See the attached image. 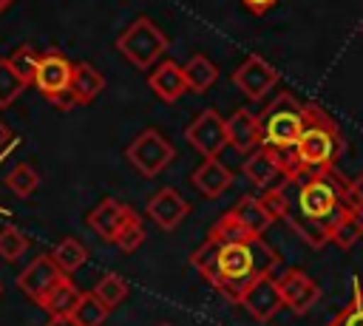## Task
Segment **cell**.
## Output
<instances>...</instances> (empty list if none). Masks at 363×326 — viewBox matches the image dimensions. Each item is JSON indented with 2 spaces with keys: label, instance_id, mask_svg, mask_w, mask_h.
Returning a JSON list of instances; mask_svg holds the SVG:
<instances>
[{
  "label": "cell",
  "instance_id": "obj_30",
  "mask_svg": "<svg viewBox=\"0 0 363 326\" xmlns=\"http://www.w3.org/2000/svg\"><path fill=\"white\" fill-rule=\"evenodd\" d=\"M40 54L31 48V45H20V48H14L11 51V57H9V62H11V68L20 74V79L28 85V82H34V77H37V68H40Z\"/></svg>",
  "mask_w": 363,
  "mask_h": 326
},
{
  "label": "cell",
  "instance_id": "obj_27",
  "mask_svg": "<svg viewBox=\"0 0 363 326\" xmlns=\"http://www.w3.org/2000/svg\"><path fill=\"white\" fill-rule=\"evenodd\" d=\"M142 241H145V224H142V218H139L136 213H130V215L125 218V224L116 230L113 244H116L122 252H136V249L142 247Z\"/></svg>",
  "mask_w": 363,
  "mask_h": 326
},
{
  "label": "cell",
  "instance_id": "obj_41",
  "mask_svg": "<svg viewBox=\"0 0 363 326\" xmlns=\"http://www.w3.org/2000/svg\"><path fill=\"white\" fill-rule=\"evenodd\" d=\"M360 34H363V23H360Z\"/></svg>",
  "mask_w": 363,
  "mask_h": 326
},
{
  "label": "cell",
  "instance_id": "obj_16",
  "mask_svg": "<svg viewBox=\"0 0 363 326\" xmlns=\"http://www.w3.org/2000/svg\"><path fill=\"white\" fill-rule=\"evenodd\" d=\"M130 213H133V210H130L125 201H119V198H105V201H99V204L91 210L88 224H91V230H94L99 238L113 241L116 230L125 224V218H128Z\"/></svg>",
  "mask_w": 363,
  "mask_h": 326
},
{
  "label": "cell",
  "instance_id": "obj_7",
  "mask_svg": "<svg viewBox=\"0 0 363 326\" xmlns=\"http://www.w3.org/2000/svg\"><path fill=\"white\" fill-rule=\"evenodd\" d=\"M292 173V153L272 150L267 145L255 147L247 162H244V176L258 187V190H272L278 187L286 176Z\"/></svg>",
  "mask_w": 363,
  "mask_h": 326
},
{
  "label": "cell",
  "instance_id": "obj_35",
  "mask_svg": "<svg viewBox=\"0 0 363 326\" xmlns=\"http://www.w3.org/2000/svg\"><path fill=\"white\" fill-rule=\"evenodd\" d=\"M54 108H60L62 113H68V111H74L77 105H79V99H77V94L71 91V88H65V91H57V94H51V96H45Z\"/></svg>",
  "mask_w": 363,
  "mask_h": 326
},
{
  "label": "cell",
  "instance_id": "obj_19",
  "mask_svg": "<svg viewBox=\"0 0 363 326\" xmlns=\"http://www.w3.org/2000/svg\"><path fill=\"white\" fill-rule=\"evenodd\" d=\"M233 213H235V218H238L252 235H264L267 227L275 221V213L267 207L264 196H244V198L233 207Z\"/></svg>",
  "mask_w": 363,
  "mask_h": 326
},
{
  "label": "cell",
  "instance_id": "obj_42",
  "mask_svg": "<svg viewBox=\"0 0 363 326\" xmlns=\"http://www.w3.org/2000/svg\"><path fill=\"white\" fill-rule=\"evenodd\" d=\"M162 326H170V323H162Z\"/></svg>",
  "mask_w": 363,
  "mask_h": 326
},
{
  "label": "cell",
  "instance_id": "obj_2",
  "mask_svg": "<svg viewBox=\"0 0 363 326\" xmlns=\"http://www.w3.org/2000/svg\"><path fill=\"white\" fill-rule=\"evenodd\" d=\"M278 266V252L261 241V235L235 241V244H221L216 264L204 272V278L233 303H241L244 292L250 283L261 275H272Z\"/></svg>",
  "mask_w": 363,
  "mask_h": 326
},
{
  "label": "cell",
  "instance_id": "obj_21",
  "mask_svg": "<svg viewBox=\"0 0 363 326\" xmlns=\"http://www.w3.org/2000/svg\"><path fill=\"white\" fill-rule=\"evenodd\" d=\"M182 68H184L187 91H193V94H204V91H210L213 82L218 79V68H216L213 60H207L204 54H193Z\"/></svg>",
  "mask_w": 363,
  "mask_h": 326
},
{
  "label": "cell",
  "instance_id": "obj_1",
  "mask_svg": "<svg viewBox=\"0 0 363 326\" xmlns=\"http://www.w3.org/2000/svg\"><path fill=\"white\" fill-rule=\"evenodd\" d=\"M349 179L337 167L323 170H295L278 187L264 190L267 207L275 218H284L312 249L329 244V230L343 213V190Z\"/></svg>",
  "mask_w": 363,
  "mask_h": 326
},
{
  "label": "cell",
  "instance_id": "obj_31",
  "mask_svg": "<svg viewBox=\"0 0 363 326\" xmlns=\"http://www.w3.org/2000/svg\"><path fill=\"white\" fill-rule=\"evenodd\" d=\"M23 88H26V82L11 68V62L9 60H0V108H9L23 94Z\"/></svg>",
  "mask_w": 363,
  "mask_h": 326
},
{
  "label": "cell",
  "instance_id": "obj_13",
  "mask_svg": "<svg viewBox=\"0 0 363 326\" xmlns=\"http://www.w3.org/2000/svg\"><path fill=\"white\" fill-rule=\"evenodd\" d=\"M71 77H74V62H68L60 51H48V54H43V60H40L34 85H37V91H40L43 96H51V94H57V91L71 88Z\"/></svg>",
  "mask_w": 363,
  "mask_h": 326
},
{
  "label": "cell",
  "instance_id": "obj_23",
  "mask_svg": "<svg viewBox=\"0 0 363 326\" xmlns=\"http://www.w3.org/2000/svg\"><path fill=\"white\" fill-rule=\"evenodd\" d=\"M360 238H363V215H354V213L343 210V213L335 218L332 230H329V241H332L337 249H352Z\"/></svg>",
  "mask_w": 363,
  "mask_h": 326
},
{
  "label": "cell",
  "instance_id": "obj_37",
  "mask_svg": "<svg viewBox=\"0 0 363 326\" xmlns=\"http://www.w3.org/2000/svg\"><path fill=\"white\" fill-rule=\"evenodd\" d=\"M45 326H79V323L74 320V315H57V317H51Z\"/></svg>",
  "mask_w": 363,
  "mask_h": 326
},
{
  "label": "cell",
  "instance_id": "obj_6",
  "mask_svg": "<svg viewBox=\"0 0 363 326\" xmlns=\"http://www.w3.org/2000/svg\"><path fill=\"white\" fill-rule=\"evenodd\" d=\"M128 162L147 179L159 176L170 162H173V145L153 128L142 130L130 145H128Z\"/></svg>",
  "mask_w": 363,
  "mask_h": 326
},
{
  "label": "cell",
  "instance_id": "obj_17",
  "mask_svg": "<svg viewBox=\"0 0 363 326\" xmlns=\"http://www.w3.org/2000/svg\"><path fill=\"white\" fill-rule=\"evenodd\" d=\"M227 139L235 150L252 153L255 147H261V119L250 111H235L227 119Z\"/></svg>",
  "mask_w": 363,
  "mask_h": 326
},
{
  "label": "cell",
  "instance_id": "obj_33",
  "mask_svg": "<svg viewBox=\"0 0 363 326\" xmlns=\"http://www.w3.org/2000/svg\"><path fill=\"white\" fill-rule=\"evenodd\" d=\"M343 210H349L354 215H363V176L349 179V184L343 190Z\"/></svg>",
  "mask_w": 363,
  "mask_h": 326
},
{
  "label": "cell",
  "instance_id": "obj_26",
  "mask_svg": "<svg viewBox=\"0 0 363 326\" xmlns=\"http://www.w3.org/2000/svg\"><path fill=\"white\" fill-rule=\"evenodd\" d=\"M94 295H96L108 309H113V306H119V303L128 298V281H125L122 275L108 272V275H102V278L96 281Z\"/></svg>",
  "mask_w": 363,
  "mask_h": 326
},
{
  "label": "cell",
  "instance_id": "obj_34",
  "mask_svg": "<svg viewBox=\"0 0 363 326\" xmlns=\"http://www.w3.org/2000/svg\"><path fill=\"white\" fill-rule=\"evenodd\" d=\"M326 326H363V303L352 295V300L332 317V323H326Z\"/></svg>",
  "mask_w": 363,
  "mask_h": 326
},
{
  "label": "cell",
  "instance_id": "obj_5",
  "mask_svg": "<svg viewBox=\"0 0 363 326\" xmlns=\"http://www.w3.org/2000/svg\"><path fill=\"white\" fill-rule=\"evenodd\" d=\"M116 48L125 60H130L136 68L153 65L167 51V37L153 26L150 17H136L116 40Z\"/></svg>",
  "mask_w": 363,
  "mask_h": 326
},
{
  "label": "cell",
  "instance_id": "obj_11",
  "mask_svg": "<svg viewBox=\"0 0 363 326\" xmlns=\"http://www.w3.org/2000/svg\"><path fill=\"white\" fill-rule=\"evenodd\" d=\"M65 272L60 269V264L51 258V255H40V258H34L20 275H17V286H20V292H26L31 300H43L45 298V292L62 278Z\"/></svg>",
  "mask_w": 363,
  "mask_h": 326
},
{
  "label": "cell",
  "instance_id": "obj_24",
  "mask_svg": "<svg viewBox=\"0 0 363 326\" xmlns=\"http://www.w3.org/2000/svg\"><path fill=\"white\" fill-rule=\"evenodd\" d=\"M210 238H216L218 244H235V241H247V238H255V235H252V232L235 218V213L230 210V213H224V215L213 224Z\"/></svg>",
  "mask_w": 363,
  "mask_h": 326
},
{
  "label": "cell",
  "instance_id": "obj_38",
  "mask_svg": "<svg viewBox=\"0 0 363 326\" xmlns=\"http://www.w3.org/2000/svg\"><path fill=\"white\" fill-rule=\"evenodd\" d=\"M9 136H11V133H9V128H6L3 122H0V147H3L6 142H9Z\"/></svg>",
  "mask_w": 363,
  "mask_h": 326
},
{
  "label": "cell",
  "instance_id": "obj_40",
  "mask_svg": "<svg viewBox=\"0 0 363 326\" xmlns=\"http://www.w3.org/2000/svg\"><path fill=\"white\" fill-rule=\"evenodd\" d=\"M9 6H11V0H0V11H6Z\"/></svg>",
  "mask_w": 363,
  "mask_h": 326
},
{
  "label": "cell",
  "instance_id": "obj_9",
  "mask_svg": "<svg viewBox=\"0 0 363 326\" xmlns=\"http://www.w3.org/2000/svg\"><path fill=\"white\" fill-rule=\"evenodd\" d=\"M241 306L250 312V317H255L258 323H267L272 320L286 303H284V292H281V283L278 278L272 275H261L250 283V289L244 292L241 298Z\"/></svg>",
  "mask_w": 363,
  "mask_h": 326
},
{
  "label": "cell",
  "instance_id": "obj_10",
  "mask_svg": "<svg viewBox=\"0 0 363 326\" xmlns=\"http://www.w3.org/2000/svg\"><path fill=\"white\" fill-rule=\"evenodd\" d=\"M233 82H235V88H238L244 96L261 99V96H267V94L275 88L278 71H275L264 57L250 54V57L233 71Z\"/></svg>",
  "mask_w": 363,
  "mask_h": 326
},
{
  "label": "cell",
  "instance_id": "obj_15",
  "mask_svg": "<svg viewBox=\"0 0 363 326\" xmlns=\"http://www.w3.org/2000/svg\"><path fill=\"white\" fill-rule=\"evenodd\" d=\"M150 91L162 99V102H176L184 91H187V79H184V68L173 60H164L153 68L150 79H147Z\"/></svg>",
  "mask_w": 363,
  "mask_h": 326
},
{
  "label": "cell",
  "instance_id": "obj_36",
  "mask_svg": "<svg viewBox=\"0 0 363 326\" xmlns=\"http://www.w3.org/2000/svg\"><path fill=\"white\" fill-rule=\"evenodd\" d=\"M275 3H278V0H241V6H244V9H250L252 14H267Z\"/></svg>",
  "mask_w": 363,
  "mask_h": 326
},
{
  "label": "cell",
  "instance_id": "obj_39",
  "mask_svg": "<svg viewBox=\"0 0 363 326\" xmlns=\"http://www.w3.org/2000/svg\"><path fill=\"white\" fill-rule=\"evenodd\" d=\"M354 298H357V300H360V303H363V283H360V286H357V289H354Z\"/></svg>",
  "mask_w": 363,
  "mask_h": 326
},
{
  "label": "cell",
  "instance_id": "obj_14",
  "mask_svg": "<svg viewBox=\"0 0 363 326\" xmlns=\"http://www.w3.org/2000/svg\"><path fill=\"white\" fill-rule=\"evenodd\" d=\"M190 213V201L176 193L173 187H162L159 193L150 196L147 201V215L162 227V230H173L182 224V218Z\"/></svg>",
  "mask_w": 363,
  "mask_h": 326
},
{
  "label": "cell",
  "instance_id": "obj_20",
  "mask_svg": "<svg viewBox=\"0 0 363 326\" xmlns=\"http://www.w3.org/2000/svg\"><path fill=\"white\" fill-rule=\"evenodd\" d=\"M79 298H82V292L68 281V275H62V278L45 292V298L40 300V306H43L51 317H57V315H74Z\"/></svg>",
  "mask_w": 363,
  "mask_h": 326
},
{
  "label": "cell",
  "instance_id": "obj_18",
  "mask_svg": "<svg viewBox=\"0 0 363 326\" xmlns=\"http://www.w3.org/2000/svg\"><path fill=\"white\" fill-rule=\"evenodd\" d=\"M190 181H193V187H196L201 196L218 198V196L233 184V173H230V167H224L216 156H210V159H204V162L193 170Z\"/></svg>",
  "mask_w": 363,
  "mask_h": 326
},
{
  "label": "cell",
  "instance_id": "obj_4",
  "mask_svg": "<svg viewBox=\"0 0 363 326\" xmlns=\"http://www.w3.org/2000/svg\"><path fill=\"white\" fill-rule=\"evenodd\" d=\"M261 119V145L292 153L303 128H306V102H298L292 94H278L267 111L258 116Z\"/></svg>",
  "mask_w": 363,
  "mask_h": 326
},
{
  "label": "cell",
  "instance_id": "obj_43",
  "mask_svg": "<svg viewBox=\"0 0 363 326\" xmlns=\"http://www.w3.org/2000/svg\"><path fill=\"white\" fill-rule=\"evenodd\" d=\"M0 292H3V289H0Z\"/></svg>",
  "mask_w": 363,
  "mask_h": 326
},
{
  "label": "cell",
  "instance_id": "obj_28",
  "mask_svg": "<svg viewBox=\"0 0 363 326\" xmlns=\"http://www.w3.org/2000/svg\"><path fill=\"white\" fill-rule=\"evenodd\" d=\"M108 306L91 292V295H85L82 292V298H79V303H77V309H74V320L79 323V326H102V320L108 317Z\"/></svg>",
  "mask_w": 363,
  "mask_h": 326
},
{
  "label": "cell",
  "instance_id": "obj_8",
  "mask_svg": "<svg viewBox=\"0 0 363 326\" xmlns=\"http://www.w3.org/2000/svg\"><path fill=\"white\" fill-rule=\"evenodd\" d=\"M184 136H187V142H190L204 159L218 156V153L224 150V145H230V139H227V119H221L213 108H204V111L187 125Z\"/></svg>",
  "mask_w": 363,
  "mask_h": 326
},
{
  "label": "cell",
  "instance_id": "obj_22",
  "mask_svg": "<svg viewBox=\"0 0 363 326\" xmlns=\"http://www.w3.org/2000/svg\"><path fill=\"white\" fill-rule=\"evenodd\" d=\"M102 88H105V77H102L91 62H77V65H74L71 91L77 94L79 105H85V102H91V99H96Z\"/></svg>",
  "mask_w": 363,
  "mask_h": 326
},
{
  "label": "cell",
  "instance_id": "obj_29",
  "mask_svg": "<svg viewBox=\"0 0 363 326\" xmlns=\"http://www.w3.org/2000/svg\"><path fill=\"white\" fill-rule=\"evenodd\" d=\"M37 184H40V176H37V170L31 167V164H26V162H20V164H14L11 170H9V176H6V187L9 190H14L17 196H31L34 190H37Z\"/></svg>",
  "mask_w": 363,
  "mask_h": 326
},
{
  "label": "cell",
  "instance_id": "obj_25",
  "mask_svg": "<svg viewBox=\"0 0 363 326\" xmlns=\"http://www.w3.org/2000/svg\"><path fill=\"white\" fill-rule=\"evenodd\" d=\"M51 258L60 264V269H62L65 275H71L74 269H79V266L85 264L88 252H85V247H82L77 238H62V241L54 247V255H51Z\"/></svg>",
  "mask_w": 363,
  "mask_h": 326
},
{
  "label": "cell",
  "instance_id": "obj_12",
  "mask_svg": "<svg viewBox=\"0 0 363 326\" xmlns=\"http://www.w3.org/2000/svg\"><path fill=\"white\" fill-rule=\"evenodd\" d=\"M278 283H281V292H284V303L295 315H306L320 300V286L303 269H286L278 278Z\"/></svg>",
  "mask_w": 363,
  "mask_h": 326
},
{
  "label": "cell",
  "instance_id": "obj_32",
  "mask_svg": "<svg viewBox=\"0 0 363 326\" xmlns=\"http://www.w3.org/2000/svg\"><path fill=\"white\" fill-rule=\"evenodd\" d=\"M28 249V238L17 227H3L0 230V255L6 261H17Z\"/></svg>",
  "mask_w": 363,
  "mask_h": 326
},
{
  "label": "cell",
  "instance_id": "obj_3",
  "mask_svg": "<svg viewBox=\"0 0 363 326\" xmlns=\"http://www.w3.org/2000/svg\"><path fill=\"white\" fill-rule=\"evenodd\" d=\"M346 153V139L326 108L318 102H306V128L292 150V173L295 170H323L337 167Z\"/></svg>",
  "mask_w": 363,
  "mask_h": 326
}]
</instances>
